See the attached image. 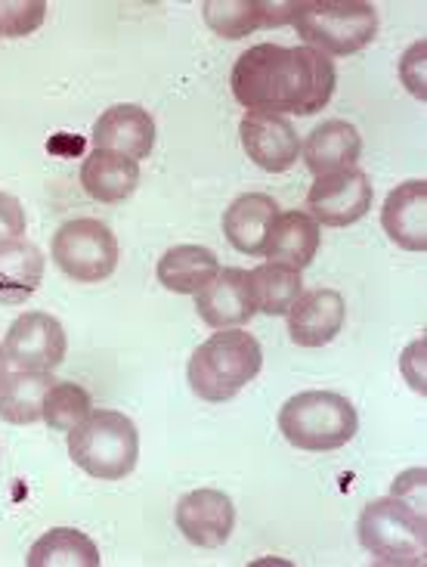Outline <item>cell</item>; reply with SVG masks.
I'll list each match as a JSON object with an SVG mask.
<instances>
[{"label":"cell","instance_id":"6da1fadb","mask_svg":"<svg viewBox=\"0 0 427 567\" xmlns=\"http://www.w3.org/2000/svg\"><path fill=\"white\" fill-rule=\"evenodd\" d=\"M229 81L248 112L316 115L335 93L337 69L313 47L254 44L239 53Z\"/></svg>","mask_w":427,"mask_h":567},{"label":"cell","instance_id":"7a4b0ae2","mask_svg":"<svg viewBox=\"0 0 427 567\" xmlns=\"http://www.w3.org/2000/svg\"><path fill=\"white\" fill-rule=\"evenodd\" d=\"M260 367L263 351L258 338L248 336L244 329H217V336L196 348L186 375L201 400L223 403L236 398L244 384L254 382Z\"/></svg>","mask_w":427,"mask_h":567},{"label":"cell","instance_id":"3957f363","mask_svg":"<svg viewBox=\"0 0 427 567\" xmlns=\"http://www.w3.org/2000/svg\"><path fill=\"white\" fill-rule=\"evenodd\" d=\"M360 415L344 394L335 391H301L282 403L279 431L291 446L306 453L341 450L356 437Z\"/></svg>","mask_w":427,"mask_h":567},{"label":"cell","instance_id":"277c9868","mask_svg":"<svg viewBox=\"0 0 427 567\" xmlns=\"http://www.w3.org/2000/svg\"><path fill=\"white\" fill-rule=\"evenodd\" d=\"M360 543L378 565L418 567L427 558L425 508L399 496H384L363 508Z\"/></svg>","mask_w":427,"mask_h":567},{"label":"cell","instance_id":"5b68a950","mask_svg":"<svg viewBox=\"0 0 427 567\" xmlns=\"http://www.w3.org/2000/svg\"><path fill=\"white\" fill-rule=\"evenodd\" d=\"M69 456L91 477L122 481L137 468V425L118 410H93L77 429L69 431Z\"/></svg>","mask_w":427,"mask_h":567},{"label":"cell","instance_id":"8992f818","mask_svg":"<svg viewBox=\"0 0 427 567\" xmlns=\"http://www.w3.org/2000/svg\"><path fill=\"white\" fill-rule=\"evenodd\" d=\"M291 25L304 38V47L325 56H351L375 41L378 10L363 0H306L298 3Z\"/></svg>","mask_w":427,"mask_h":567},{"label":"cell","instance_id":"52a82bcc","mask_svg":"<svg viewBox=\"0 0 427 567\" xmlns=\"http://www.w3.org/2000/svg\"><path fill=\"white\" fill-rule=\"evenodd\" d=\"M53 264L75 282H103L118 267V239L96 217H75L62 224L53 246Z\"/></svg>","mask_w":427,"mask_h":567},{"label":"cell","instance_id":"ba28073f","mask_svg":"<svg viewBox=\"0 0 427 567\" xmlns=\"http://www.w3.org/2000/svg\"><path fill=\"white\" fill-rule=\"evenodd\" d=\"M375 186L363 168H344L322 174L306 193V215L320 227H351L372 212Z\"/></svg>","mask_w":427,"mask_h":567},{"label":"cell","instance_id":"9c48e42d","mask_svg":"<svg viewBox=\"0 0 427 567\" xmlns=\"http://www.w3.org/2000/svg\"><path fill=\"white\" fill-rule=\"evenodd\" d=\"M3 351L7 360L22 372H53L65 360L69 338L56 317L44 310H25L7 329Z\"/></svg>","mask_w":427,"mask_h":567},{"label":"cell","instance_id":"30bf717a","mask_svg":"<svg viewBox=\"0 0 427 567\" xmlns=\"http://www.w3.org/2000/svg\"><path fill=\"white\" fill-rule=\"evenodd\" d=\"M239 137L244 155L270 174L289 171L301 155V137L285 115L244 112V118L239 122Z\"/></svg>","mask_w":427,"mask_h":567},{"label":"cell","instance_id":"8fae6325","mask_svg":"<svg viewBox=\"0 0 427 567\" xmlns=\"http://www.w3.org/2000/svg\"><path fill=\"white\" fill-rule=\"evenodd\" d=\"M177 530L184 534L192 546L199 549H220L236 527V506L223 491H201L186 493L177 503Z\"/></svg>","mask_w":427,"mask_h":567},{"label":"cell","instance_id":"7c38bea8","mask_svg":"<svg viewBox=\"0 0 427 567\" xmlns=\"http://www.w3.org/2000/svg\"><path fill=\"white\" fill-rule=\"evenodd\" d=\"M91 140L93 150L143 162V158H149L155 146V122L153 115L137 103H118V106H108L96 118Z\"/></svg>","mask_w":427,"mask_h":567},{"label":"cell","instance_id":"4fadbf2b","mask_svg":"<svg viewBox=\"0 0 427 567\" xmlns=\"http://www.w3.org/2000/svg\"><path fill=\"white\" fill-rule=\"evenodd\" d=\"M298 3H270V0H205L201 13L214 34L239 41L258 29H279L294 19Z\"/></svg>","mask_w":427,"mask_h":567},{"label":"cell","instance_id":"5bb4252c","mask_svg":"<svg viewBox=\"0 0 427 567\" xmlns=\"http://www.w3.org/2000/svg\"><path fill=\"white\" fill-rule=\"evenodd\" d=\"M289 336L301 348H322L335 341L344 329L347 305L335 289L301 291V298L289 307Z\"/></svg>","mask_w":427,"mask_h":567},{"label":"cell","instance_id":"9a60e30c","mask_svg":"<svg viewBox=\"0 0 427 567\" xmlns=\"http://www.w3.org/2000/svg\"><path fill=\"white\" fill-rule=\"evenodd\" d=\"M196 310L211 329H239L251 320L258 310L251 301L248 289V274L239 267H223L217 270V277L196 291Z\"/></svg>","mask_w":427,"mask_h":567},{"label":"cell","instance_id":"2e32d148","mask_svg":"<svg viewBox=\"0 0 427 567\" xmlns=\"http://www.w3.org/2000/svg\"><path fill=\"white\" fill-rule=\"evenodd\" d=\"M301 155H304L306 168L313 177L322 174H335V171L353 168L363 155V137L351 122L344 118H329V122L316 124L306 140L301 143Z\"/></svg>","mask_w":427,"mask_h":567},{"label":"cell","instance_id":"e0dca14e","mask_svg":"<svg viewBox=\"0 0 427 567\" xmlns=\"http://www.w3.org/2000/svg\"><path fill=\"white\" fill-rule=\"evenodd\" d=\"M384 233L406 251H427V184H399L382 208Z\"/></svg>","mask_w":427,"mask_h":567},{"label":"cell","instance_id":"ac0fdd59","mask_svg":"<svg viewBox=\"0 0 427 567\" xmlns=\"http://www.w3.org/2000/svg\"><path fill=\"white\" fill-rule=\"evenodd\" d=\"M275 217H279V202L273 196L244 193L223 212V236L242 255H263Z\"/></svg>","mask_w":427,"mask_h":567},{"label":"cell","instance_id":"d6986e66","mask_svg":"<svg viewBox=\"0 0 427 567\" xmlns=\"http://www.w3.org/2000/svg\"><path fill=\"white\" fill-rule=\"evenodd\" d=\"M322 243V227L306 212H279L273 230L267 236L263 258L275 264H289L304 270L313 264Z\"/></svg>","mask_w":427,"mask_h":567},{"label":"cell","instance_id":"ffe728a7","mask_svg":"<svg viewBox=\"0 0 427 567\" xmlns=\"http://www.w3.org/2000/svg\"><path fill=\"white\" fill-rule=\"evenodd\" d=\"M81 186L91 199L106 205L131 199L139 186V165L127 155L93 150L81 165Z\"/></svg>","mask_w":427,"mask_h":567},{"label":"cell","instance_id":"44dd1931","mask_svg":"<svg viewBox=\"0 0 427 567\" xmlns=\"http://www.w3.org/2000/svg\"><path fill=\"white\" fill-rule=\"evenodd\" d=\"M44 255L25 239L0 243V301L22 305L44 279Z\"/></svg>","mask_w":427,"mask_h":567},{"label":"cell","instance_id":"7402d4cb","mask_svg":"<svg viewBox=\"0 0 427 567\" xmlns=\"http://www.w3.org/2000/svg\"><path fill=\"white\" fill-rule=\"evenodd\" d=\"M220 270V261L211 248L205 246H177L168 248L158 261V282L177 295H196L201 291Z\"/></svg>","mask_w":427,"mask_h":567},{"label":"cell","instance_id":"603a6c76","mask_svg":"<svg viewBox=\"0 0 427 567\" xmlns=\"http://www.w3.org/2000/svg\"><path fill=\"white\" fill-rule=\"evenodd\" d=\"M248 289H251L254 310L267 313V317H282L301 298L304 279H301V270H294L289 264L267 261L258 264L248 274Z\"/></svg>","mask_w":427,"mask_h":567},{"label":"cell","instance_id":"cb8c5ba5","mask_svg":"<svg viewBox=\"0 0 427 567\" xmlns=\"http://www.w3.org/2000/svg\"><path fill=\"white\" fill-rule=\"evenodd\" d=\"M29 567H100V549L87 534L75 527H53L38 539L25 558Z\"/></svg>","mask_w":427,"mask_h":567},{"label":"cell","instance_id":"d4e9b609","mask_svg":"<svg viewBox=\"0 0 427 567\" xmlns=\"http://www.w3.org/2000/svg\"><path fill=\"white\" fill-rule=\"evenodd\" d=\"M53 382L56 379L50 372H22V369H15L13 375L7 372L0 384V419L10 425L41 422V406Z\"/></svg>","mask_w":427,"mask_h":567},{"label":"cell","instance_id":"484cf974","mask_svg":"<svg viewBox=\"0 0 427 567\" xmlns=\"http://www.w3.org/2000/svg\"><path fill=\"white\" fill-rule=\"evenodd\" d=\"M91 413L93 400L81 384L53 382V388L46 391L44 406H41V422H46L50 429L60 431V434H69Z\"/></svg>","mask_w":427,"mask_h":567},{"label":"cell","instance_id":"4316f807","mask_svg":"<svg viewBox=\"0 0 427 567\" xmlns=\"http://www.w3.org/2000/svg\"><path fill=\"white\" fill-rule=\"evenodd\" d=\"M44 0H3L0 3V38H25L44 25Z\"/></svg>","mask_w":427,"mask_h":567},{"label":"cell","instance_id":"83f0119b","mask_svg":"<svg viewBox=\"0 0 427 567\" xmlns=\"http://www.w3.org/2000/svg\"><path fill=\"white\" fill-rule=\"evenodd\" d=\"M425 60H427V41H418V44L409 47V50L403 53V60H399V78H403V84H406L409 93L418 96L421 103L427 100Z\"/></svg>","mask_w":427,"mask_h":567},{"label":"cell","instance_id":"f1b7e54d","mask_svg":"<svg viewBox=\"0 0 427 567\" xmlns=\"http://www.w3.org/2000/svg\"><path fill=\"white\" fill-rule=\"evenodd\" d=\"M25 230H29V217H25L22 202L10 193H0V243L22 239Z\"/></svg>","mask_w":427,"mask_h":567},{"label":"cell","instance_id":"f546056e","mask_svg":"<svg viewBox=\"0 0 427 567\" xmlns=\"http://www.w3.org/2000/svg\"><path fill=\"white\" fill-rule=\"evenodd\" d=\"M7 367H10V360H7V351H3V344H0V384L7 379Z\"/></svg>","mask_w":427,"mask_h":567}]
</instances>
